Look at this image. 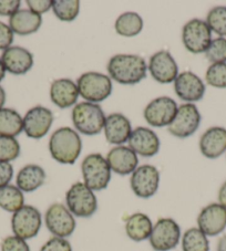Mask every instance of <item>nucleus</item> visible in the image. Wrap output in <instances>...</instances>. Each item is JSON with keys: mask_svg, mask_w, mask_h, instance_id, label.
<instances>
[{"mask_svg": "<svg viewBox=\"0 0 226 251\" xmlns=\"http://www.w3.org/2000/svg\"><path fill=\"white\" fill-rule=\"evenodd\" d=\"M77 86L79 94L86 102L95 104L110 97L113 90L110 77L99 72L84 73L78 79Z\"/></svg>", "mask_w": 226, "mask_h": 251, "instance_id": "423d86ee", "label": "nucleus"}, {"mask_svg": "<svg viewBox=\"0 0 226 251\" xmlns=\"http://www.w3.org/2000/svg\"><path fill=\"white\" fill-rule=\"evenodd\" d=\"M24 206V193L17 186L7 185L0 188V208L9 213H16Z\"/></svg>", "mask_w": 226, "mask_h": 251, "instance_id": "c85d7f7f", "label": "nucleus"}, {"mask_svg": "<svg viewBox=\"0 0 226 251\" xmlns=\"http://www.w3.org/2000/svg\"><path fill=\"white\" fill-rule=\"evenodd\" d=\"M153 229L150 217L143 213H136L130 216L125 222V232L130 239L140 242L149 239Z\"/></svg>", "mask_w": 226, "mask_h": 251, "instance_id": "a878e982", "label": "nucleus"}, {"mask_svg": "<svg viewBox=\"0 0 226 251\" xmlns=\"http://www.w3.org/2000/svg\"><path fill=\"white\" fill-rule=\"evenodd\" d=\"M216 251H226V235L220 238L219 242H217Z\"/></svg>", "mask_w": 226, "mask_h": 251, "instance_id": "37998d69", "label": "nucleus"}, {"mask_svg": "<svg viewBox=\"0 0 226 251\" xmlns=\"http://www.w3.org/2000/svg\"><path fill=\"white\" fill-rule=\"evenodd\" d=\"M66 204L70 213L79 218H90L98 209V199L94 192L80 181L68 189Z\"/></svg>", "mask_w": 226, "mask_h": 251, "instance_id": "20e7f679", "label": "nucleus"}, {"mask_svg": "<svg viewBox=\"0 0 226 251\" xmlns=\"http://www.w3.org/2000/svg\"><path fill=\"white\" fill-rule=\"evenodd\" d=\"M82 150V142L75 129L61 127L52 133L49 140V151L52 158L64 165H73Z\"/></svg>", "mask_w": 226, "mask_h": 251, "instance_id": "f03ea898", "label": "nucleus"}, {"mask_svg": "<svg viewBox=\"0 0 226 251\" xmlns=\"http://www.w3.org/2000/svg\"><path fill=\"white\" fill-rule=\"evenodd\" d=\"M52 10L56 18L70 23L79 15L80 2L78 0H55L52 1Z\"/></svg>", "mask_w": 226, "mask_h": 251, "instance_id": "7c9ffc66", "label": "nucleus"}, {"mask_svg": "<svg viewBox=\"0 0 226 251\" xmlns=\"http://www.w3.org/2000/svg\"><path fill=\"white\" fill-rule=\"evenodd\" d=\"M107 116L102 107L95 103H78L72 110V123L85 135H97L104 128Z\"/></svg>", "mask_w": 226, "mask_h": 251, "instance_id": "7ed1b4c3", "label": "nucleus"}, {"mask_svg": "<svg viewBox=\"0 0 226 251\" xmlns=\"http://www.w3.org/2000/svg\"><path fill=\"white\" fill-rule=\"evenodd\" d=\"M5 75H6V69H5V67H3L1 59H0V81L3 80Z\"/></svg>", "mask_w": 226, "mask_h": 251, "instance_id": "a18cd8bd", "label": "nucleus"}, {"mask_svg": "<svg viewBox=\"0 0 226 251\" xmlns=\"http://www.w3.org/2000/svg\"><path fill=\"white\" fill-rule=\"evenodd\" d=\"M181 240V228L174 219L160 218L153 225L150 245L155 251H170L176 248Z\"/></svg>", "mask_w": 226, "mask_h": 251, "instance_id": "0eeeda50", "label": "nucleus"}, {"mask_svg": "<svg viewBox=\"0 0 226 251\" xmlns=\"http://www.w3.org/2000/svg\"><path fill=\"white\" fill-rule=\"evenodd\" d=\"M129 147L143 157L155 156L160 151V138L156 133L147 127L133 129L129 138Z\"/></svg>", "mask_w": 226, "mask_h": 251, "instance_id": "a211bd4d", "label": "nucleus"}, {"mask_svg": "<svg viewBox=\"0 0 226 251\" xmlns=\"http://www.w3.org/2000/svg\"><path fill=\"white\" fill-rule=\"evenodd\" d=\"M19 0H0V16H12L20 8Z\"/></svg>", "mask_w": 226, "mask_h": 251, "instance_id": "a19ab883", "label": "nucleus"}, {"mask_svg": "<svg viewBox=\"0 0 226 251\" xmlns=\"http://www.w3.org/2000/svg\"><path fill=\"white\" fill-rule=\"evenodd\" d=\"M27 5L29 7V10L41 16L51 9L52 1L51 0H28Z\"/></svg>", "mask_w": 226, "mask_h": 251, "instance_id": "58836bf2", "label": "nucleus"}, {"mask_svg": "<svg viewBox=\"0 0 226 251\" xmlns=\"http://www.w3.org/2000/svg\"><path fill=\"white\" fill-rule=\"evenodd\" d=\"M1 251H30L27 241L17 236H9L1 242Z\"/></svg>", "mask_w": 226, "mask_h": 251, "instance_id": "c9c22d12", "label": "nucleus"}, {"mask_svg": "<svg viewBox=\"0 0 226 251\" xmlns=\"http://www.w3.org/2000/svg\"><path fill=\"white\" fill-rule=\"evenodd\" d=\"M54 123L52 112L45 106L38 105L30 109L24 118V131L26 135L33 140L46 136Z\"/></svg>", "mask_w": 226, "mask_h": 251, "instance_id": "4468645a", "label": "nucleus"}, {"mask_svg": "<svg viewBox=\"0 0 226 251\" xmlns=\"http://www.w3.org/2000/svg\"><path fill=\"white\" fill-rule=\"evenodd\" d=\"M205 57L212 63H226V39L220 37L212 40Z\"/></svg>", "mask_w": 226, "mask_h": 251, "instance_id": "f704fd0d", "label": "nucleus"}, {"mask_svg": "<svg viewBox=\"0 0 226 251\" xmlns=\"http://www.w3.org/2000/svg\"><path fill=\"white\" fill-rule=\"evenodd\" d=\"M199 151L206 158L214 159L226 152V128L213 126L199 138Z\"/></svg>", "mask_w": 226, "mask_h": 251, "instance_id": "4be33fe9", "label": "nucleus"}, {"mask_svg": "<svg viewBox=\"0 0 226 251\" xmlns=\"http://www.w3.org/2000/svg\"><path fill=\"white\" fill-rule=\"evenodd\" d=\"M12 41H14V31L9 25L0 21V50L10 48Z\"/></svg>", "mask_w": 226, "mask_h": 251, "instance_id": "4c0bfd02", "label": "nucleus"}, {"mask_svg": "<svg viewBox=\"0 0 226 251\" xmlns=\"http://www.w3.org/2000/svg\"><path fill=\"white\" fill-rule=\"evenodd\" d=\"M181 244L183 251H210L207 236L198 227L188 229L182 236Z\"/></svg>", "mask_w": 226, "mask_h": 251, "instance_id": "c756f323", "label": "nucleus"}, {"mask_svg": "<svg viewBox=\"0 0 226 251\" xmlns=\"http://www.w3.org/2000/svg\"><path fill=\"white\" fill-rule=\"evenodd\" d=\"M201 114L193 103L182 104L173 122L169 125V132L177 138H186L198 131L201 124Z\"/></svg>", "mask_w": 226, "mask_h": 251, "instance_id": "9b49d317", "label": "nucleus"}, {"mask_svg": "<svg viewBox=\"0 0 226 251\" xmlns=\"http://www.w3.org/2000/svg\"><path fill=\"white\" fill-rule=\"evenodd\" d=\"M132 131L131 122L127 116L121 113H112L107 116L104 123V134L110 144L122 145L129 141Z\"/></svg>", "mask_w": 226, "mask_h": 251, "instance_id": "412c9836", "label": "nucleus"}, {"mask_svg": "<svg viewBox=\"0 0 226 251\" xmlns=\"http://www.w3.org/2000/svg\"><path fill=\"white\" fill-rule=\"evenodd\" d=\"M5 102H6V92L5 90L2 89V86H0V109H2Z\"/></svg>", "mask_w": 226, "mask_h": 251, "instance_id": "c03bdc74", "label": "nucleus"}, {"mask_svg": "<svg viewBox=\"0 0 226 251\" xmlns=\"http://www.w3.org/2000/svg\"><path fill=\"white\" fill-rule=\"evenodd\" d=\"M14 177V167L10 163L0 162V188L9 185Z\"/></svg>", "mask_w": 226, "mask_h": 251, "instance_id": "ea45409f", "label": "nucleus"}, {"mask_svg": "<svg viewBox=\"0 0 226 251\" xmlns=\"http://www.w3.org/2000/svg\"><path fill=\"white\" fill-rule=\"evenodd\" d=\"M40 251H72V247L64 238L52 237L41 247Z\"/></svg>", "mask_w": 226, "mask_h": 251, "instance_id": "e433bc0d", "label": "nucleus"}, {"mask_svg": "<svg viewBox=\"0 0 226 251\" xmlns=\"http://www.w3.org/2000/svg\"><path fill=\"white\" fill-rule=\"evenodd\" d=\"M42 217L36 207L25 205L14 213L11 218V229L15 236L24 240L31 239L40 231Z\"/></svg>", "mask_w": 226, "mask_h": 251, "instance_id": "6e6552de", "label": "nucleus"}, {"mask_svg": "<svg viewBox=\"0 0 226 251\" xmlns=\"http://www.w3.org/2000/svg\"><path fill=\"white\" fill-rule=\"evenodd\" d=\"M174 91L181 100L193 103L203 99L205 84L195 73L186 71L177 75L174 81Z\"/></svg>", "mask_w": 226, "mask_h": 251, "instance_id": "f3484780", "label": "nucleus"}, {"mask_svg": "<svg viewBox=\"0 0 226 251\" xmlns=\"http://www.w3.org/2000/svg\"><path fill=\"white\" fill-rule=\"evenodd\" d=\"M205 79L208 85L217 89L226 88V63H213L207 69Z\"/></svg>", "mask_w": 226, "mask_h": 251, "instance_id": "72a5a7b5", "label": "nucleus"}, {"mask_svg": "<svg viewBox=\"0 0 226 251\" xmlns=\"http://www.w3.org/2000/svg\"><path fill=\"white\" fill-rule=\"evenodd\" d=\"M42 25V17L29 9H19L9 19V27L14 33L28 36L37 32Z\"/></svg>", "mask_w": 226, "mask_h": 251, "instance_id": "b1692460", "label": "nucleus"}, {"mask_svg": "<svg viewBox=\"0 0 226 251\" xmlns=\"http://www.w3.org/2000/svg\"><path fill=\"white\" fill-rule=\"evenodd\" d=\"M24 131V119L11 109H0V136L15 137Z\"/></svg>", "mask_w": 226, "mask_h": 251, "instance_id": "bb28decb", "label": "nucleus"}, {"mask_svg": "<svg viewBox=\"0 0 226 251\" xmlns=\"http://www.w3.org/2000/svg\"><path fill=\"white\" fill-rule=\"evenodd\" d=\"M130 185L134 195L140 198L154 196L160 186V172L153 165H141L132 173Z\"/></svg>", "mask_w": 226, "mask_h": 251, "instance_id": "ddd939ff", "label": "nucleus"}, {"mask_svg": "<svg viewBox=\"0 0 226 251\" xmlns=\"http://www.w3.org/2000/svg\"><path fill=\"white\" fill-rule=\"evenodd\" d=\"M45 223L52 235L58 238L70 237L76 230V219L67 206L62 204H54L47 209Z\"/></svg>", "mask_w": 226, "mask_h": 251, "instance_id": "9d476101", "label": "nucleus"}, {"mask_svg": "<svg viewBox=\"0 0 226 251\" xmlns=\"http://www.w3.org/2000/svg\"><path fill=\"white\" fill-rule=\"evenodd\" d=\"M1 61L6 71L11 75H21L33 67V55L21 47H10L2 52Z\"/></svg>", "mask_w": 226, "mask_h": 251, "instance_id": "aec40b11", "label": "nucleus"}, {"mask_svg": "<svg viewBox=\"0 0 226 251\" xmlns=\"http://www.w3.org/2000/svg\"><path fill=\"white\" fill-rule=\"evenodd\" d=\"M217 197H219V204L226 208V181L221 186Z\"/></svg>", "mask_w": 226, "mask_h": 251, "instance_id": "79ce46f5", "label": "nucleus"}, {"mask_svg": "<svg viewBox=\"0 0 226 251\" xmlns=\"http://www.w3.org/2000/svg\"><path fill=\"white\" fill-rule=\"evenodd\" d=\"M111 79L123 85H134L146 76L145 60L136 54H116L108 63Z\"/></svg>", "mask_w": 226, "mask_h": 251, "instance_id": "f257e3e1", "label": "nucleus"}, {"mask_svg": "<svg viewBox=\"0 0 226 251\" xmlns=\"http://www.w3.org/2000/svg\"><path fill=\"white\" fill-rule=\"evenodd\" d=\"M84 183L93 192H100L108 187L111 180V168L107 158L94 153L86 156L81 165Z\"/></svg>", "mask_w": 226, "mask_h": 251, "instance_id": "39448f33", "label": "nucleus"}, {"mask_svg": "<svg viewBox=\"0 0 226 251\" xmlns=\"http://www.w3.org/2000/svg\"><path fill=\"white\" fill-rule=\"evenodd\" d=\"M206 24L211 31L222 38L226 37V6H216L208 11Z\"/></svg>", "mask_w": 226, "mask_h": 251, "instance_id": "2f4dec72", "label": "nucleus"}, {"mask_svg": "<svg viewBox=\"0 0 226 251\" xmlns=\"http://www.w3.org/2000/svg\"><path fill=\"white\" fill-rule=\"evenodd\" d=\"M46 172L41 166L29 164L21 168L17 175L16 183L21 192L32 193L45 184Z\"/></svg>", "mask_w": 226, "mask_h": 251, "instance_id": "393cba45", "label": "nucleus"}, {"mask_svg": "<svg viewBox=\"0 0 226 251\" xmlns=\"http://www.w3.org/2000/svg\"><path fill=\"white\" fill-rule=\"evenodd\" d=\"M19 155L20 145L15 137L0 136V162L9 163Z\"/></svg>", "mask_w": 226, "mask_h": 251, "instance_id": "473e14b6", "label": "nucleus"}, {"mask_svg": "<svg viewBox=\"0 0 226 251\" xmlns=\"http://www.w3.org/2000/svg\"><path fill=\"white\" fill-rule=\"evenodd\" d=\"M147 69L152 77L162 84L172 83L179 75L177 63L167 50H161L152 55Z\"/></svg>", "mask_w": 226, "mask_h": 251, "instance_id": "dca6fc26", "label": "nucleus"}, {"mask_svg": "<svg viewBox=\"0 0 226 251\" xmlns=\"http://www.w3.org/2000/svg\"><path fill=\"white\" fill-rule=\"evenodd\" d=\"M176 102L169 97L154 99L146 105L143 112L144 119L151 126L163 127L169 126L175 119L177 113Z\"/></svg>", "mask_w": 226, "mask_h": 251, "instance_id": "f8f14e48", "label": "nucleus"}, {"mask_svg": "<svg viewBox=\"0 0 226 251\" xmlns=\"http://www.w3.org/2000/svg\"><path fill=\"white\" fill-rule=\"evenodd\" d=\"M198 228L207 237H215L226 228V208L219 202L204 207L198 216Z\"/></svg>", "mask_w": 226, "mask_h": 251, "instance_id": "2eb2a0df", "label": "nucleus"}, {"mask_svg": "<svg viewBox=\"0 0 226 251\" xmlns=\"http://www.w3.org/2000/svg\"><path fill=\"white\" fill-rule=\"evenodd\" d=\"M115 31L120 36L134 37L138 36L143 29V20L137 12H124L115 21Z\"/></svg>", "mask_w": 226, "mask_h": 251, "instance_id": "cd10ccee", "label": "nucleus"}, {"mask_svg": "<svg viewBox=\"0 0 226 251\" xmlns=\"http://www.w3.org/2000/svg\"><path fill=\"white\" fill-rule=\"evenodd\" d=\"M77 84L70 79H58L50 86V99L60 109H68L75 105L79 98Z\"/></svg>", "mask_w": 226, "mask_h": 251, "instance_id": "5701e85b", "label": "nucleus"}, {"mask_svg": "<svg viewBox=\"0 0 226 251\" xmlns=\"http://www.w3.org/2000/svg\"><path fill=\"white\" fill-rule=\"evenodd\" d=\"M182 41L191 53L205 52L212 42V31L206 21L192 19L185 24L182 30Z\"/></svg>", "mask_w": 226, "mask_h": 251, "instance_id": "1a4fd4ad", "label": "nucleus"}, {"mask_svg": "<svg viewBox=\"0 0 226 251\" xmlns=\"http://www.w3.org/2000/svg\"><path fill=\"white\" fill-rule=\"evenodd\" d=\"M107 162L111 172L121 176L132 174L139 165L138 155L128 146H116L108 153Z\"/></svg>", "mask_w": 226, "mask_h": 251, "instance_id": "6ab92c4d", "label": "nucleus"}]
</instances>
